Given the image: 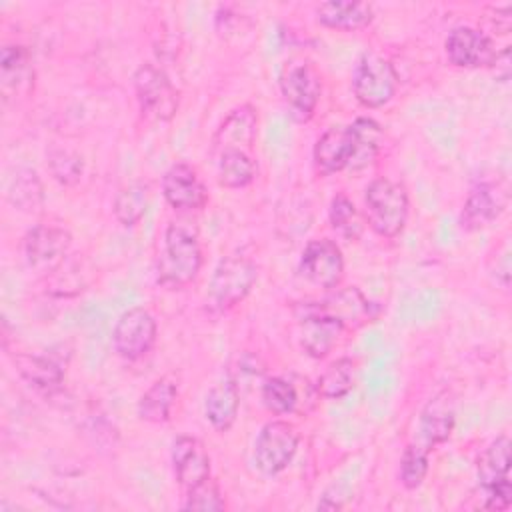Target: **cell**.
Returning <instances> with one entry per match:
<instances>
[{
  "label": "cell",
  "mask_w": 512,
  "mask_h": 512,
  "mask_svg": "<svg viewBox=\"0 0 512 512\" xmlns=\"http://www.w3.org/2000/svg\"><path fill=\"white\" fill-rule=\"evenodd\" d=\"M200 268L202 248L196 232L182 222H170L164 230V246L156 262V282L162 288L178 290L188 286Z\"/></svg>",
  "instance_id": "cell-1"
},
{
  "label": "cell",
  "mask_w": 512,
  "mask_h": 512,
  "mask_svg": "<svg viewBox=\"0 0 512 512\" xmlns=\"http://www.w3.org/2000/svg\"><path fill=\"white\" fill-rule=\"evenodd\" d=\"M366 224L382 238H396L408 220L406 188L390 178H374L364 190Z\"/></svg>",
  "instance_id": "cell-2"
},
{
  "label": "cell",
  "mask_w": 512,
  "mask_h": 512,
  "mask_svg": "<svg viewBox=\"0 0 512 512\" xmlns=\"http://www.w3.org/2000/svg\"><path fill=\"white\" fill-rule=\"evenodd\" d=\"M256 278L258 268L248 256H224L212 272L206 304L216 312H226L234 308L250 294V290L256 284Z\"/></svg>",
  "instance_id": "cell-3"
},
{
  "label": "cell",
  "mask_w": 512,
  "mask_h": 512,
  "mask_svg": "<svg viewBox=\"0 0 512 512\" xmlns=\"http://www.w3.org/2000/svg\"><path fill=\"white\" fill-rule=\"evenodd\" d=\"M510 448L512 442L506 434L498 436L480 454L476 476L484 494V508L508 510L512 504V482H510Z\"/></svg>",
  "instance_id": "cell-4"
},
{
  "label": "cell",
  "mask_w": 512,
  "mask_h": 512,
  "mask_svg": "<svg viewBox=\"0 0 512 512\" xmlns=\"http://www.w3.org/2000/svg\"><path fill=\"white\" fill-rule=\"evenodd\" d=\"M398 74L390 60L376 52H362L352 72V92L366 108H380L392 100Z\"/></svg>",
  "instance_id": "cell-5"
},
{
  "label": "cell",
  "mask_w": 512,
  "mask_h": 512,
  "mask_svg": "<svg viewBox=\"0 0 512 512\" xmlns=\"http://www.w3.org/2000/svg\"><path fill=\"white\" fill-rule=\"evenodd\" d=\"M134 92L140 112L156 122H168L176 116L180 96L168 74L154 64H140L134 72Z\"/></svg>",
  "instance_id": "cell-6"
},
{
  "label": "cell",
  "mask_w": 512,
  "mask_h": 512,
  "mask_svg": "<svg viewBox=\"0 0 512 512\" xmlns=\"http://www.w3.org/2000/svg\"><path fill=\"white\" fill-rule=\"evenodd\" d=\"M72 236L62 226L36 224L24 236L26 266L38 276L50 278L68 258Z\"/></svg>",
  "instance_id": "cell-7"
},
{
  "label": "cell",
  "mask_w": 512,
  "mask_h": 512,
  "mask_svg": "<svg viewBox=\"0 0 512 512\" xmlns=\"http://www.w3.org/2000/svg\"><path fill=\"white\" fill-rule=\"evenodd\" d=\"M298 432L286 420L266 422L254 442L256 468L266 476H276L288 468L298 450Z\"/></svg>",
  "instance_id": "cell-8"
},
{
  "label": "cell",
  "mask_w": 512,
  "mask_h": 512,
  "mask_svg": "<svg viewBox=\"0 0 512 512\" xmlns=\"http://www.w3.org/2000/svg\"><path fill=\"white\" fill-rule=\"evenodd\" d=\"M280 92L298 122L312 118L320 100L322 82L310 62H290L280 76Z\"/></svg>",
  "instance_id": "cell-9"
},
{
  "label": "cell",
  "mask_w": 512,
  "mask_h": 512,
  "mask_svg": "<svg viewBox=\"0 0 512 512\" xmlns=\"http://www.w3.org/2000/svg\"><path fill=\"white\" fill-rule=\"evenodd\" d=\"M158 336V326L154 316L136 306L122 312L112 330V346L124 360H140L146 356Z\"/></svg>",
  "instance_id": "cell-10"
},
{
  "label": "cell",
  "mask_w": 512,
  "mask_h": 512,
  "mask_svg": "<svg viewBox=\"0 0 512 512\" xmlns=\"http://www.w3.org/2000/svg\"><path fill=\"white\" fill-rule=\"evenodd\" d=\"M298 272L322 290H334L344 276V258L340 246L330 238L310 240L300 256Z\"/></svg>",
  "instance_id": "cell-11"
},
{
  "label": "cell",
  "mask_w": 512,
  "mask_h": 512,
  "mask_svg": "<svg viewBox=\"0 0 512 512\" xmlns=\"http://www.w3.org/2000/svg\"><path fill=\"white\" fill-rule=\"evenodd\" d=\"M330 294L318 302H304L306 308L326 314L338 320L346 330H356L368 322H374L378 316V306L370 302L360 288H334Z\"/></svg>",
  "instance_id": "cell-12"
},
{
  "label": "cell",
  "mask_w": 512,
  "mask_h": 512,
  "mask_svg": "<svg viewBox=\"0 0 512 512\" xmlns=\"http://www.w3.org/2000/svg\"><path fill=\"white\" fill-rule=\"evenodd\" d=\"M508 206V186L502 180H478L472 184L464 208L460 212V226L464 230H480L494 222Z\"/></svg>",
  "instance_id": "cell-13"
},
{
  "label": "cell",
  "mask_w": 512,
  "mask_h": 512,
  "mask_svg": "<svg viewBox=\"0 0 512 512\" xmlns=\"http://www.w3.org/2000/svg\"><path fill=\"white\" fill-rule=\"evenodd\" d=\"M444 50L450 64L458 68L494 66V60L498 54L492 40L482 30L472 26L452 28L446 36Z\"/></svg>",
  "instance_id": "cell-14"
},
{
  "label": "cell",
  "mask_w": 512,
  "mask_h": 512,
  "mask_svg": "<svg viewBox=\"0 0 512 512\" xmlns=\"http://www.w3.org/2000/svg\"><path fill=\"white\" fill-rule=\"evenodd\" d=\"M162 194L176 210L194 212L206 206L208 192L196 170L186 162L172 164L162 176Z\"/></svg>",
  "instance_id": "cell-15"
},
{
  "label": "cell",
  "mask_w": 512,
  "mask_h": 512,
  "mask_svg": "<svg viewBox=\"0 0 512 512\" xmlns=\"http://www.w3.org/2000/svg\"><path fill=\"white\" fill-rule=\"evenodd\" d=\"M170 458L176 482L184 488V492L210 478V456L206 446L196 436H178L172 442Z\"/></svg>",
  "instance_id": "cell-16"
},
{
  "label": "cell",
  "mask_w": 512,
  "mask_h": 512,
  "mask_svg": "<svg viewBox=\"0 0 512 512\" xmlns=\"http://www.w3.org/2000/svg\"><path fill=\"white\" fill-rule=\"evenodd\" d=\"M298 320H300V344L302 350L310 356V358H324L328 356L334 346L338 344L342 332L346 330L338 320L314 312L310 308H306L304 304L298 308Z\"/></svg>",
  "instance_id": "cell-17"
},
{
  "label": "cell",
  "mask_w": 512,
  "mask_h": 512,
  "mask_svg": "<svg viewBox=\"0 0 512 512\" xmlns=\"http://www.w3.org/2000/svg\"><path fill=\"white\" fill-rule=\"evenodd\" d=\"M258 130V114L254 106L240 104L228 112L212 138V152L218 156L226 150L250 152Z\"/></svg>",
  "instance_id": "cell-18"
},
{
  "label": "cell",
  "mask_w": 512,
  "mask_h": 512,
  "mask_svg": "<svg viewBox=\"0 0 512 512\" xmlns=\"http://www.w3.org/2000/svg\"><path fill=\"white\" fill-rule=\"evenodd\" d=\"M354 156V132L350 126H330L316 140L312 158L314 166L322 176L336 174L350 168Z\"/></svg>",
  "instance_id": "cell-19"
},
{
  "label": "cell",
  "mask_w": 512,
  "mask_h": 512,
  "mask_svg": "<svg viewBox=\"0 0 512 512\" xmlns=\"http://www.w3.org/2000/svg\"><path fill=\"white\" fill-rule=\"evenodd\" d=\"M20 378L40 394H54L64 384V362L60 356L48 354H18L14 358Z\"/></svg>",
  "instance_id": "cell-20"
},
{
  "label": "cell",
  "mask_w": 512,
  "mask_h": 512,
  "mask_svg": "<svg viewBox=\"0 0 512 512\" xmlns=\"http://www.w3.org/2000/svg\"><path fill=\"white\" fill-rule=\"evenodd\" d=\"M240 410V388L236 380L226 374L204 396V416L216 432H228L236 422Z\"/></svg>",
  "instance_id": "cell-21"
},
{
  "label": "cell",
  "mask_w": 512,
  "mask_h": 512,
  "mask_svg": "<svg viewBox=\"0 0 512 512\" xmlns=\"http://www.w3.org/2000/svg\"><path fill=\"white\" fill-rule=\"evenodd\" d=\"M34 84V70L28 50L20 44H6L0 52V86L4 100L26 96Z\"/></svg>",
  "instance_id": "cell-22"
},
{
  "label": "cell",
  "mask_w": 512,
  "mask_h": 512,
  "mask_svg": "<svg viewBox=\"0 0 512 512\" xmlns=\"http://www.w3.org/2000/svg\"><path fill=\"white\" fill-rule=\"evenodd\" d=\"M456 424V412L454 404L448 398V394H438L434 400H430L422 414H420V438L426 448H434L442 442H446L454 430Z\"/></svg>",
  "instance_id": "cell-23"
},
{
  "label": "cell",
  "mask_w": 512,
  "mask_h": 512,
  "mask_svg": "<svg viewBox=\"0 0 512 512\" xmlns=\"http://www.w3.org/2000/svg\"><path fill=\"white\" fill-rule=\"evenodd\" d=\"M374 18L372 4L352 0H328L316 6V20L334 30H360Z\"/></svg>",
  "instance_id": "cell-24"
},
{
  "label": "cell",
  "mask_w": 512,
  "mask_h": 512,
  "mask_svg": "<svg viewBox=\"0 0 512 512\" xmlns=\"http://www.w3.org/2000/svg\"><path fill=\"white\" fill-rule=\"evenodd\" d=\"M176 398H178L176 382H172L170 378H158L140 396L138 406H136L138 418L144 422H152V424H162V422L170 420Z\"/></svg>",
  "instance_id": "cell-25"
},
{
  "label": "cell",
  "mask_w": 512,
  "mask_h": 512,
  "mask_svg": "<svg viewBox=\"0 0 512 512\" xmlns=\"http://www.w3.org/2000/svg\"><path fill=\"white\" fill-rule=\"evenodd\" d=\"M350 128L354 132V156L350 162V170H362L376 160L384 132L380 124L368 116H358L350 124Z\"/></svg>",
  "instance_id": "cell-26"
},
{
  "label": "cell",
  "mask_w": 512,
  "mask_h": 512,
  "mask_svg": "<svg viewBox=\"0 0 512 512\" xmlns=\"http://www.w3.org/2000/svg\"><path fill=\"white\" fill-rule=\"evenodd\" d=\"M8 202L22 212H40L44 206V186L32 168H18L8 182Z\"/></svg>",
  "instance_id": "cell-27"
},
{
  "label": "cell",
  "mask_w": 512,
  "mask_h": 512,
  "mask_svg": "<svg viewBox=\"0 0 512 512\" xmlns=\"http://www.w3.org/2000/svg\"><path fill=\"white\" fill-rule=\"evenodd\" d=\"M148 200H150V186L146 182L134 180L126 184L124 188H120V192L114 198L116 220L126 228L136 226L146 214Z\"/></svg>",
  "instance_id": "cell-28"
},
{
  "label": "cell",
  "mask_w": 512,
  "mask_h": 512,
  "mask_svg": "<svg viewBox=\"0 0 512 512\" xmlns=\"http://www.w3.org/2000/svg\"><path fill=\"white\" fill-rule=\"evenodd\" d=\"M256 176V162L250 152L226 150L218 154V184L224 188H244Z\"/></svg>",
  "instance_id": "cell-29"
},
{
  "label": "cell",
  "mask_w": 512,
  "mask_h": 512,
  "mask_svg": "<svg viewBox=\"0 0 512 512\" xmlns=\"http://www.w3.org/2000/svg\"><path fill=\"white\" fill-rule=\"evenodd\" d=\"M260 398L262 404L266 406L268 412L276 414V416H286L298 410V388L294 386L292 380L284 378V376H272L266 378L260 386Z\"/></svg>",
  "instance_id": "cell-30"
},
{
  "label": "cell",
  "mask_w": 512,
  "mask_h": 512,
  "mask_svg": "<svg viewBox=\"0 0 512 512\" xmlns=\"http://www.w3.org/2000/svg\"><path fill=\"white\" fill-rule=\"evenodd\" d=\"M354 372L356 364L350 358H338L330 362L318 378L316 392L328 400L344 398L354 388Z\"/></svg>",
  "instance_id": "cell-31"
},
{
  "label": "cell",
  "mask_w": 512,
  "mask_h": 512,
  "mask_svg": "<svg viewBox=\"0 0 512 512\" xmlns=\"http://www.w3.org/2000/svg\"><path fill=\"white\" fill-rule=\"evenodd\" d=\"M332 228L346 240H358L364 230V220L346 194H336L328 208Z\"/></svg>",
  "instance_id": "cell-32"
},
{
  "label": "cell",
  "mask_w": 512,
  "mask_h": 512,
  "mask_svg": "<svg viewBox=\"0 0 512 512\" xmlns=\"http://www.w3.org/2000/svg\"><path fill=\"white\" fill-rule=\"evenodd\" d=\"M430 448L418 442H410L400 458V482L406 490H416L422 486L430 468Z\"/></svg>",
  "instance_id": "cell-33"
},
{
  "label": "cell",
  "mask_w": 512,
  "mask_h": 512,
  "mask_svg": "<svg viewBox=\"0 0 512 512\" xmlns=\"http://www.w3.org/2000/svg\"><path fill=\"white\" fill-rule=\"evenodd\" d=\"M48 170L62 186H74L84 172V160L70 148L54 146L48 150Z\"/></svg>",
  "instance_id": "cell-34"
},
{
  "label": "cell",
  "mask_w": 512,
  "mask_h": 512,
  "mask_svg": "<svg viewBox=\"0 0 512 512\" xmlns=\"http://www.w3.org/2000/svg\"><path fill=\"white\" fill-rule=\"evenodd\" d=\"M184 510H200V512H208V510H224L226 502L222 496L220 486L208 478L202 484L186 490L184 502H182Z\"/></svg>",
  "instance_id": "cell-35"
}]
</instances>
